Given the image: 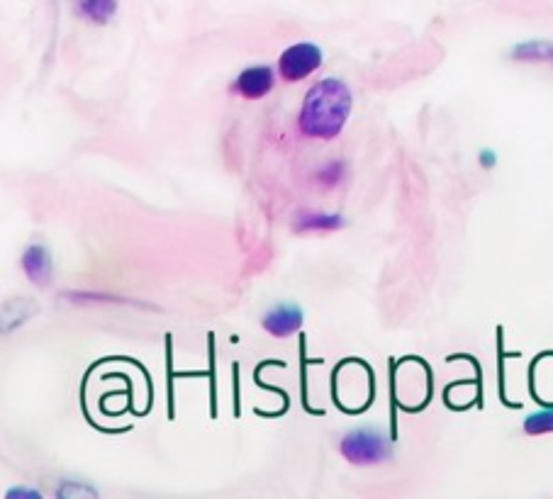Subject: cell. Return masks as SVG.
<instances>
[{"mask_svg": "<svg viewBox=\"0 0 553 499\" xmlns=\"http://www.w3.org/2000/svg\"><path fill=\"white\" fill-rule=\"evenodd\" d=\"M354 108V95L342 78H322L305 93L298 112V130L303 137L332 142L346 127Z\"/></svg>", "mask_w": 553, "mask_h": 499, "instance_id": "6da1fadb", "label": "cell"}, {"mask_svg": "<svg viewBox=\"0 0 553 499\" xmlns=\"http://www.w3.org/2000/svg\"><path fill=\"white\" fill-rule=\"evenodd\" d=\"M339 453L351 465H381L393 458V439L376 426H359L339 439Z\"/></svg>", "mask_w": 553, "mask_h": 499, "instance_id": "7a4b0ae2", "label": "cell"}, {"mask_svg": "<svg viewBox=\"0 0 553 499\" xmlns=\"http://www.w3.org/2000/svg\"><path fill=\"white\" fill-rule=\"evenodd\" d=\"M322 49L312 42H298L278 56V74L286 83H300L322 66Z\"/></svg>", "mask_w": 553, "mask_h": 499, "instance_id": "3957f363", "label": "cell"}, {"mask_svg": "<svg viewBox=\"0 0 553 499\" xmlns=\"http://www.w3.org/2000/svg\"><path fill=\"white\" fill-rule=\"evenodd\" d=\"M276 86V71L266 64L247 66L232 81V93L244 100H261Z\"/></svg>", "mask_w": 553, "mask_h": 499, "instance_id": "277c9868", "label": "cell"}, {"mask_svg": "<svg viewBox=\"0 0 553 499\" xmlns=\"http://www.w3.org/2000/svg\"><path fill=\"white\" fill-rule=\"evenodd\" d=\"M305 312L303 307L295 305V302H278L271 310L264 312L261 317V327L276 339H288V336L298 334L303 329Z\"/></svg>", "mask_w": 553, "mask_h": 499, "instance_id": "5b68a950", "label": "cell"}, {"mask_svg": "<svg viewBox=\"0 0 553 499\" xmlns=\"http://www.w3.org/2000/svg\"><path fill=\"white\" fill-rule=\"evenodd\" d=\"M20 266L25 278L30 280L32 285H39V288H47L52 283L54 276V263H52V254L44 244H30L25 246L20 256Z\"/></svg>", "mask_w": 553, "mask_h": 499, "instance_id": "8992f818", "label": "cell"}, {"mask_svg": "<svg viewBox=\"0 0 553 499\" xmlns=\"http://www.w3.org/2000/svg\"><path fill=\"white\" fill-rule=\"evenodd\" d=\"M346 227L342 212H320V210H298L293 215V229L298 234L315 232H339Z\"/></svg>", "mask_w": 553, "mask_h": 499, "instance_id": "52a82bcc", "label": "cell"}, {"mask_svg": "<svg viewBox=\"0 0 553 499\" xmlns=\"http://www.w3.org/2000/svg\"><path fill=\"white\" fill-rule=\"evenodd\" d=\"M76 13L93 25H108L117 13V0H74Z\"/></svg>", "mask_w": 553, "mask_h": 499, "instance_id": "ba28073f", "label": "cell"}, {"mask_svg": "<svg viewBox=\"0 0 553 499\" xmlns=\"http://www.w3.org/2000/svg\"><path fill=\"white\" fill-rule=\"evenodd\" d=\"M512 59L524 64H553V42H524L512 49Z\"/></svg>", "mask_w": 553, "mask_h": 499, "instance_id": "9c48e42d", "label": "cell"}, {"mask_svg": "<svg viewBox=\"0 0 553 499\" xmlns=\"http://www.w3.org/2000/svg\"><path fill=\"white\" fill-rule=\"evenodd\" d=\"M524 434L527 436H544L551 434L553 431V407L539 409V412L529 414L527 419H524Z\"/></svg>", "mask_w": 553, "mask_h": 499, "instance_id": "30bf717a", "label": "cell"}, {"mask_svg": "<svg viewBox=\"0 0 553 499\" xmlns=\"http://www.w3.org/2000/svg\"><path fill=\"white\" fill-rule=\"evenodd\" d=\"M344 176H346V164H344V161H329V164L317 168L315 183L320 185V188L332 190V188H337V185L344 181Z\"/></svg>", "mask_w": 553, "mask_h": 499, "instance_id": "8fae6325", "label": "cell"}, {"mask_svg": "<svg viewBox=\"0 0 553 499\" xmlns=\"http://www.w3.org/2000/svg\"><path fill=\"white\" fill-rule=\"evenodd\" d=\"M57 497H98V490L93 485H86L83 480H61Z\"/></svg>", "mask_w": 553, "mask_h": 499, "instance_id": "7c38bea8", "label": "cell"}, {"mask_svg": "<svg viewBox=\"0 0 553 499\" xmlns=\"http://www.w3.org/2000/svg\"><path fill=\"white\" fill-rule=\"evenodd\" d=\"M66 300L76 302V305H86V302H127L125 297L117 295H96V293H66Z\"/></svg>", "mask_w": 553, "mask_h": 499, "instance_id": "4fadbf2b", "label": "cell"}, {"mask_svg": "<svg viewBox=\"0 0 553 499\" xmlns=\"http://www.w3.org/2000/svg\"><path fill=\"white\" fill-rule=\"evenodd\" d=\"M166 363H169V417L173 419V339L166 336Z\"/></svg>", "mask_w": 553, "mask_h": 499, "instance_id": "5bb4252c", "label": "cell"}, {"mask_svg": "<svg viewBox=\"0 0 553 499\" xmlns=\"http://www.w3.org/2000/svg\"><path fill=\"white\" fill-rule=\"evenodd\" d=\"M8 499H42V492L35 487H13V490L5 492Z\"/></svg>", "mask_w": 553, "mask_h": 499, "instance_id": "9a60e30c", "label": "cell"}, {"mask_svg": "<svg viewBox=\"0 0 553 499\" xmlns=\"http://www.w3.org/2000/svg\"><path fill=\"white\" fill-rule=\"evenodd\" d=\"M495 151L493 149H483V154H480V164H483V168H495Z\"/></svg>", "mask_w": 553, "mask_h": 499, "instance_id": "2e32d148", "label": "cell"}]
</instances>
